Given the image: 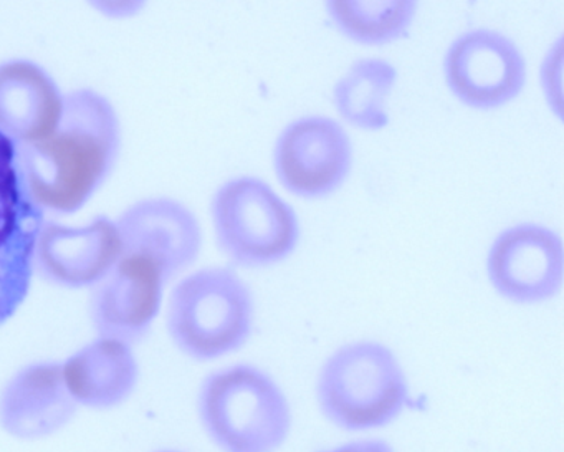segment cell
Instances as JSON below:
<instances>
[{"label":"cell","instance_id":"1","mask_svg":"<svg viewBox=\"0 0 564 452\" xmlns=\"http://www.w3.org/2000/svg\"><path fill=\"white\" fill-rule=\"evenodd\" d=\"M121 141L120 115L108 97L94 88L65 94L54 133L32 147L15 148L32 206L61 216L84 209L117 166Z\"/></svg>","mask_w":564,"mask_h":452},{"label":"cell","instance_id":"10","mask_svg":"<svg viewBox=\"0 0 564 452\" xmlns=\"http://www.w3.org/2000/svg\"><path fill=\"white\" fill-rule=\"evenodd\" d=\"M123 256L117 223L97 217L85 226L42 220L32 250L34 273L62 289H91Z\"/></svg>","mask_w":564,"mask_h":452},{"label":"cell","instance_id":"13","mask_svg":"<svg viewBox=\"0 0 564 452\" xmlns=\"http://www.w3.org/2000/svg\"><path fill=\"white\" fill-rule=\"evenodd\" d=\"M61 363H34L19 369L0 391V428L21 441L51 438L77 415Z\"/></svg>","mask_w":564,"mask_h":452},{"label":"cell","instance_id":"11","mask_svg":"<svg viewBox=\"0 0 564 452\" xmlns=\"http://www.w3.org/2000/svg\"><path fill=\"white\" fill-rule=\"evenodd\" d=\"M42 214L22 186L14 144L0 133V326L21 309L31 290L32 250Z\"/></svg>","mask_w":564,"mask_h":452},{"label":"cell","instance_id":"5","mask_svg":"<svg viewBox=\"0 0 564 452\" xmlns=\"http://www.w3.org/2000/svg\"><path fill=\"white\" fill-rule=\"evenodd\" d=\"M210 220L220 252L239 269H269L289 260L302 239L295 207L265 180L236 176L210 201Z\"/></svg>","mask_w":564,"mask_h":452},{"label":"cell","instance_id":"16","mask_svg":"<svg viewBox=\"0 0 564 452\" xmlns=\"http://www.w3.org/2000/svg\"><path fill=\"white\" fill-rule=\"evenodd\" d=\"M399 72L391 62L365 57L352 62L332 90L336 115L349 127L378 133L391 123L389 100L398 87Z\"/></svg>","mask_w":564,"mask_h":452},{"label":"cell","instance_id":"21","mask_svg":"<svg viewBox=\"0 0 564 452\" xmlns=\"http://www.w3.org/2000/svg\"><path fill=\"white\" fill-rule=\"evenodd\" d=\"M154 452H186V451H177V449H161V451H154Z\"/></svg>","mask_w":564,"mask_h":452},{"label":"cell","instance_id":"19","mask_svg":"<svg viewBox=\"0 0 564 452\" xmlns=\"http://www.w3.org/2000/svg\"><path fill=\"white\" fill-rule=\"evenodd\" d=\"M97 14L111 21H128L137 18L150 0H85Z\"/></svg>","mask_w":564,"mask_h":452},{"label":"cell","instance_id":"2","mask_svg":"<svg viewBox=\"0 0 564 452\" xmlns=\"http://www.w3.org/2000/svg\"><path fill=\"white\" fill-rule=\"evenodd\" d=\"M315 392L323 418L348 432L386 428L411 401L401 359L378 340L336 348L319 368Z\"/></svg>","mask_w":564,"mask_h":452},{"label":"cell","instance_id":"4","mask_svg":"<svg viewBox=\"0 0 564 452\" xmlns=\"http://www.w3.org/2000/svg\"><path fill=\"white\" fill-rule=\"evenodd\" d=\"M166 326L176 348L196 362L239 352L256 329V299L234 267L184 277L167 300Z\"/></svg>","mask_w":564,"mask_h":452},{"label":"cell","instance_id":"7","mask_svg":"<svg viewBox=\"0 0 564 452\" xmlns=\"http://www.w3.org/2000/svg\"><path fill=\"white\" fill-rule=\"evenodd\" d=\"M273 171L286 193L322 201L338 193L352 173L355 147L335 118L308 115L290 121L273 144Z\"/></svg>","mask_w":564,"mask_h":452},{"label":"cell","instance_id":"14","mask_svg":"<svg viewBox=\"0 0 564 452\" xmlns=\"http://www.w3.org/2000/svg\"><path fill=\"white\" fill-rule=\"evenodd\" d=\"M65 94L41 65L25 58L0 64V133L14 148L41 143L64 114Z\"/></svg>","mask_w":564,"mask_h":452},{"label":"cell","instance_id":"15","mask_svg":"<svg viewBox=\"0 0 564 452\" xmlns=\"http://www.w3.org/2000/svg\"><path fill=\"white\" fill-rule=\"evenodd\" d=\"M131 346L123 340L97 336L61 363L65 386L78 408L104 411L131 398L140 381V365Z\"/></svg>","mask_w":564,"mask_h":452},{"label":"cell","instance_id":"6","mask_svg":"<svg viewBox=\"0 0 564 452\" xmlns=\"http://www.w3.org/2000/svg\"><path fill=\"white\" fill-rule=\"evenodd\" d=\"M442 74L458 104L475 111H495L523 94L528 64L513 39L494 29H471L448 45Z\"/></svg>","mask_w":564,"mask_h":452},{"label":"cell","instance_id":"9","mask_svg":"<svg viewBox=\"0 0 564 452\" xmlns=\"http://www.w3.org/2000/svg\"><path fill=\"white\" fill-rule=\"evenodd\" d=\"M166 283L163 269L153 259L123 252L90 289V320L97 335L130 345L143 340L160 316Z\"/></svg>","mask_w":564,"mask_h":452},{"label":"cell","instance_id":"8","mask_svg":"<svg viewBox=\"0 0 564 452\" xmlns=\"http://www.w3.org/2000/svg\"><path fill=\"white\" fill-rule=\"evenodd\" d=\"M487 279L500 299L514 305L550 302L563 290V239L544 224L507 227L491 240Z\"/></svg>","mask_w":564,"mask_h":452},{"label":"cell","instance_id":"17","mask_svg":"<svg viewBox=\"0 0 564 452\" xmlns=\"http://www.w3.org/2000/svg\"><path fill=\"white\" fill-rule=\"evenodd\" d=\"M338 34L365 47L398 44L411 35L421 0H323Z\"/></svg>","mask_w":564,"mask_h":452},{"label":"cell","instance_id":"18","mask_svg":"<svg viewBox=\"0 0 564 452\" xmlns=\"http://www.w3.org/2000/svg\"><path fill=\"white\" fill-rule=\"evenodd\" d=\"M541 90L554 117H563V41L551 45L541 65Z\"/></svg>","mask_w":564,"mask_h":452},{"label":"cell","instance_id":"20","mask_svg":"<svg viewBox=\"0 0 564 452\" xmlns=\"http://www.w3.org/2000/svg\"><path fill=\"white\" fill-rule=\"evenodd\" d=\"M315 452H395V449L384 439L369 438L345 442L335 448L318 449Z\"/></svg>","mask_w":564,"mask_h":452},{"label":"cell","instance_id":"3","mask_svg":"<svg viewBox=\"0 0 564 452\" xmlns=\"http://www.w3.org/2000/svg\"><path fill=\"white\" fill-rule=\"evenodd\" d=\"M197 415L220 452H279L293 428L282 386L249 363L210 373L199 388Z\"/></svg>","mask_w":564,"mask_h":452},{"label":"cell","instance_id":"12","mask_svg":"<svg viewBox=\"0 0 564 452\" xmlns=\"http://www.w3.org/2000/svg\"><path fill=\"white\" fill-rule=\"evenodd\" d=\"M123 252L143 254L163 269L167 282L189 269L203 250L196 214L173 197H147L115 219Z\"/></svg>","mask_w":564,"mask_h":452}]
</instances>
